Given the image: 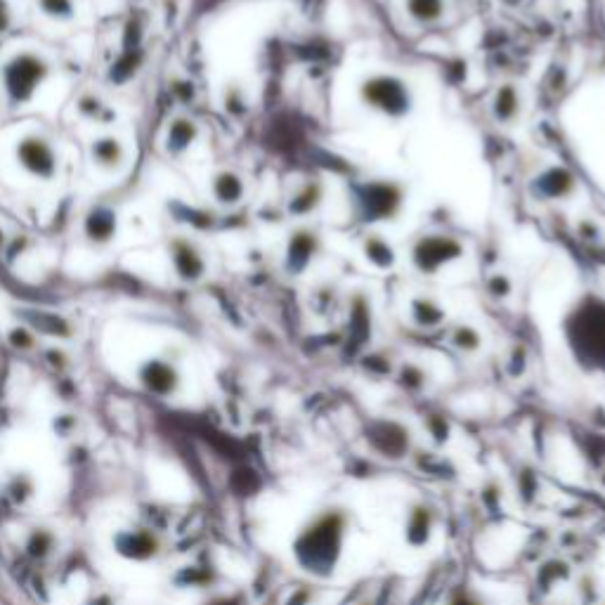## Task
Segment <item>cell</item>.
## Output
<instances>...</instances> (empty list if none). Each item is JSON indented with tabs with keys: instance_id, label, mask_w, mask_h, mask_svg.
<instances>
[{
	"instance_id": "15",
	"label": "cell",
	"mask_w": 605,
	"mask_h": 605,
	"mask_svg": "<svg viewBox=\"0 0 605 605\" xmlns=\"http://www.w3.org/2000/svg\"><path fill=\"white\" fill-rule=\"evenodd\" d=\"M447 10H450L447 0H405L407 17L419 26H433L442 22Z\"/></svg>"
},
{
	"instance_id": "16",
	"label": "cell",
	"mask_w": 605,
	"mask_h": 605,
	"mask_svg": "<svg viewBox=\"0 0 605 605\" xmlns=\"http://www.w3.org/2000/svg\"><path fill=\"white\" fill-rule=\"evenodd\" d=\"M197 138H199L197 123H194L192 119H185V116H180V119H175L166 130V152L168 154L187 152V149L197 142Z\"/></svg>"
},
{
	"instance_id": "18",
	"label": "cell",
	"mask_w": 605,
	"mask_h": 605,
	"mask_svg": "<svg viewBox=\"0 0 605 605\" xmlns=\"http://www.w3.org/2000/svg\"><path fill=\"white\" fill-rule=\"evenodd\" d=\"M362 253H364V258H367L369 263L379 270H390L395 265V260H398V256H395V249L390 246L388 239L381 237V234H367L362 242Z\"/></svg>"
},
{
	"instance_id": "2",
	"label": "cell",
	"mask_w": 605,
	"mask_h": 605,
	"mask_svg": "<svg viewBox=\"0 0 605 605\" xmlns=\"http://www.w3.org/2000/svg\"><path fill=\"white\" fill-rule=\"evenodd\" d=\"M357 93H360L364 107L390 121L407 119L414 109V90L409 81L398 74H388V71L369 74L360 83Z\"/></svg>"
},
{
	"instance_id": "19",
	"label": "cell",
	"mask_w": 605,
	"mask_h": 605,
	"mask_svg": "<svg viewBox=\"0 0 605 605\" xmlns=\"http://www.w3.org/2000/svg\"><path fill=\"white\" fill-rule=\"evenodd\" d=\"M90 156H93L95 166L114 171V168H119L123 159H126V149H123L119 138H100L90 147Z\"/></svg>"
},
{
	"instance_id": "9",
	"label": "cell",
	"mask_w": 605,
	"mask_h": 605,
	"mask_svg": "<svg viewBox=\"0 0 605 605\" xmlns=\"http://www.w3.org/2000/svg\"><path fill=\"white\" fill-rule=\"evenodd\" d=\"M173 268L182 282H199L206 275V258L190 239H175L171 244Z\"/></svg>"
},
{
	"instance_id": "25",
	"label": "cell",
	"mask_w": 605,
	"mask_h": 605,
	"mask_svg": "<svg viewBox=\"0 0 605 605\" xmlns=\"http://www.w3.org/2000/svg\"><path fill=\"white\" fill-rule=\"evenodd\" d=\"M450 605H480V601L471 594H459L457 598H452Z\"/></svg>"
},
{
	"instance_id": "22",
	"label": "cell",
	"mask_w": 605,
	"mask_h": 605,
	"mask_svg": "<svg viewBox=\"0 0 605 605\" xmlns=\"http://www.w3.org/2000/svg\"><path fill=\"white\" fill-rule=\"evenodd\" d=\"M452 341H454V346L461 348V350H466V353H473V350H478V348H480V334H478V329L466 327V324H464V327H457V329H454Z\"/></svg>"
},
{
	"instance_id": "6",
	"label": "cell",
	"mask_w": 605,
	"mask_h": 605,
	"mask_svg": "<svg viewBox=\"0 0 605 605\" xmlns=\"http://www.w3.org/2000/svg\"><path fill=\"white\" fill-rule=\"evenodd\" d=\"M405 192L398 182H369L360 192V206L367 220H390L400 211Z\"/></svg>"
},
{
	"instance_id": "11",
	"label": "cell",
	"mask_w": 605,
	"mask_h": 605,
	"mask_svg": "<svg viewBox=\"0 0 605 605\" xmlns=\"http://www.w3.org/2000/svg\"><path fill=\"white\" fill-rule=\"evenodd\" d=\"M520 109H523V97H520V90L516 83H502V86L494 90V97H492L494 121L502 123V126H511V123L520 116Z\"/></svg>"
},
{
	"instance_id": "20",
	"label": "cell",
	"mask_w": 605,
	"mask_h": 605,
	"mask_svg": "<svg viewBox=\"0 0 605 605\" xmlns=\"http://www.w3.org/2000/svg\"><path fill=\"white\" fill-rule=\"evenodd\" d=\"M431 530H433L431 509H426V506H414L412 513H409V520H407L409 544H414V546L426 544L428 537H431Z\"/></svg>"
},
{
	"instance_id": "1",
	"label": "cell",
	"mask_w": 605,
	"mask_h": 605,
	"mask_svg": "<svg viewBox=\"0 0 605 605\" xmlns=\"http://www.w3.org/2000/svg\"><path fill=\"white\" fill-rule=\"evenodd\" d=\"M348 535V516L341 509H324L303 525L294 542L296 563L315 577H327L343 556Z\"/></svg>"
},
{
	"instance_id": "4",
	"label": "cell",
	"mask_w": 605,
	"mask_h": 605,
	"mask_svg": "<svg viewBox=\"0 0 605 605\" xmlns=\"http://www.w3.org/2000/svg\"><path fill=\"white\" fill-rule=\"evenodd\" d=\"M15 161L22 171L38 182H52L60 175V154L55 142L43 133H26L15 145Z\"/></svg>"
},
{
	"instance_id": "12",
	"label": "cell",
	"mask_w": 605,
	"mask_h": 605,
	"mask_svg": "<svg viewBox=\"0 0 605 605\" xmlns=\"http://www.w3.org/2000/svg\"><path fill=\"white\" fill-rule=\"evenodd\" d=\"M324 201V185L320 180H305L298 190L289 197V204H286V211L289 216L296 218H308L317 208L322 206Z\"/></svg>"
},
{
	"instance_id": "14",
	"label": "cell",
	"mask_w": 605,
	"mask_h": 605,
	"mask_svg": "<svg viewBox=\"0 0 605 605\" xmlns=\"http://www.w3.org/2000/svg\"><path fill=\"white\" fill-rule=\"evenodd\" d=\"M140 381L145 383V388L152 390V393L166 395V393H171V390L175 388V383H178V374H175L173 364L152 360L140 369Z\"/></svg>"
},
{
	"instance_id": "13",
	"label": "cell",
	"mask_w": 605,
	"mask_h": 605,
	"mask_svg": "<svg viewBox=\"0 0 605 605\" xmlns=\"http://www.w3.org/2000/svg\"><path fill=\"white\" fill-rule=\"evenodd\" d=\"M211 194L220 206H237L246 197L244 178L237 171H218L211 180Z\"/></svg>"
},
{
	"instance_id": "21",
	"label": "cell",
	"mask_w": 605,
	"mask_h": 605,
	"mask_svg": "<svg viewBox=\"0 0 605 605\" xmlns=\"http://www.w3.org/2000/svg\"><path fill=\"white\" fill-rule=\"evenodd\" d=\"M38 10L55 22H69L76 17V0H38Z\"/></svg>"
},
{
	"instance_id": "5",
	"label": "cell",
	"mask_w": 605,
	"mask_h": 605,
	"mask_svg": "<svg viewBox=\"0 0 605 605\" xmlns=\"http://www.w3.org/2000/svg\"><path fill=\"white\" fill-rule=\"evenodd\" d=\"M464 256L466 246L452 234H424L421 239H416L412 249L414 268L428 277L440 275L442 270H447Z\"/></svg>"
},
{
	"instance_id": "3",
	"label": "cell",
	"mask_w": 605,
	"mask_h": 605,
	"mask_svg": "<svg viewBox=\"0 0 605 605\" xmlns=\"http://www.w3.org/2000/svg\"><path fill=\"white\" fill-rule=\"evenodd\" d=\"M50 76V62L36 50H19L0 69V86L12 107H24L34 100Z\"/></svg>"
},
{
	"instance_id": "7",
	"label": "cell",
	"mask_w": 605,
	"mask_h": 605,
	"mask_svg": "<svg viewBox=\"0 0 605 605\" xmlns=\"http://www.w3.org/2000/svg\"><path fill=\"white\" fill-rule=\"evenodd\" d=\"M532 197L539 201H563L577 192V178L568 168L549 166L539 171L530 182Z\"/></svg>"
},
{
	"instance_id": "24",
	"label": "cell",
	"mask_w": 605,
	"mask_h": 605,
	"mask_svg": "<svg viewBox=\"0 0 605 605\" xmlns=\"http://www.w3.org/2000/svg\"><path fill=\"white\" fill-rule=\"evenodd\" d=\"M575 230L584 239V242H598V239H601V227H598L596 220H591V218L580 220Z\"/></svg>"
},
{
	"instance_id": "17",
	"label": "cell",
	"mask_w": 605,
	"mask_h": 605,
	"mask_svg": "<svg viewBox=\"0 0 605 605\" xmlns=\"http://www.w3.org/2000/svg\"><path fill=\"white\" fill-rule=\"evenodd\" d=\"M409 315H412L416 327L433 329V327H440V324L445 322L447 312L438 301H433V298L416 296V298H412V303H409Z\"/></svg>"
},
{
	"instance_id": "23",
	"label": "cell",
	"mask_w": 605,
	"mask_h": 605,
	"mask_svg": "<svg viewBox=\"0 0 605 605\" xmlns=\"http://www.w3.org/2000/svg\"><path fill=\"white\" fill-rule=\"evenodd\" d=\"M487 294L494 298H506L513 294V282L509 279V275H504V272H497V275H492L487 279Z\"/></svg>"
},
{
	"instance_id": "10",
	"label": "cell",
	"mask_w": 605,
	"mask_h": 605,
	"mask_svg": "<svg viewBox=\"0 0 605 605\" xmlns=\"http://www.w3.org/2000/svg\"><path fill=\"white\" fill-rule=\"evenodd\" d=\"M83 234L90 244L107 246L116 237V213L107 206H93L83 220Z\"/></svg>"
},
{
	"instance_id": "8",
	"label": "cell",
	"mask_w": 605,
	"mask_h": 605,
	"mask_svg": "<svg viewBox=\"0 0 605 605\" xmlns=\"http://www.w3.org/2000/svg\"><path fill=\"white\" fill-rule=\"evenodd\" d=\"M320 253V234L310 227H298L289 234V242H286V270L289 275H303L310 268L312 260Z\"/></svg>"
}]
</instances>
